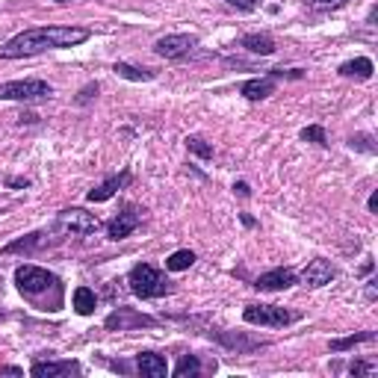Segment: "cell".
<instances>
[{
    "instance_id": "obj_35",
    "label": "cell",
    "mask_w": 378,
    "mask_h": 378,
    "mask_svg": "<svg viewBox=\"0 0 378 378\" xmlns=\"http://www.w3.org/2000/svg\"><path fill=\"white\" fill-rule=\"evenodd\" d=\"M240 222L245 225V228H255L257 222H255V216H248V213H240Z\"/></svg>"
},
{
    "instance_id": "obj_4",
    "label": "cell",
    "mask_w": 378,
    "mask_h": 378,
    "mask_svg": "<svg viewBox=\"0 0 378 378\" xmlns=\"http://www.w3.org/2000/svg\"><path fill=\"white\" fill-rule=\"evenodd\" d=\"M243 319L248 326H260V328H287V326H293V322H299L301 313L281 308V304H248L243 311Z\"/></svg>"
},
{
    "instance_id": "obj_11",
    "label": "cell",
    "mask_w": 378,
    "mask_h": 378,
    "mask_svg": "<svg viewBox=\"0 0 378 378\" xmlns=\"http://www.w3.org/2000/svg\"><path fill=\"white\" fill-rule=\"evenodd\" d=\"M296 281H299V278H296L293 269L278 266V269H269V272H263V275L255 281V287H257L260 293H281V290H290Z\"/></svg>"
},
{
    "instance_id": "obj_1",
    "label": "cell",
    "mask_w": 378,
    "mask_h": 378,
    "mask_svg": "<svg viewBox=\"0 0 378 378\" xmlns=\"http://www.w3.org/2000/svg\"><path fill=\"white\" fill-rule=\"evenodd\" d=\"M86 27H35L12 35V39L0 48V60H21V57H35L45 50H60V48H74L89 39Z\"/></svg>"
},
{
    "instance_id": "obj_16",
    "label": "cell",
    "mask_w": 378,
    "mask_h": 378,
    "mask_svg": "<svg viewBox=\"0 0 378 378\" xmlns=\"http://www.w3.org/2000/svg\"><path fill=\"white\" fill-rule=\"evenodd\" d=\"M272 92H275V80H272V77H255V80H245L243 89H240V95H243L245 101H266Z\"/></svg>"
},
{
    "instance_id": "obj_6",
    "label": "cell",
    "mask_w": 378,
    "mask_h": 378,
    "mask_svg": "<svg viewBox=\"0 0 378 378\" xmlns=\"http://www.w3.org/2000/svg\"><path fill=\"white\" fill-rule=\"evenodd\" d=\"M98 228H101V219L83 207H68V210H60L57 216V230L74 233V237H92Z\"/></svg>"
},
{
    "instance_id": "obj_32",
    "label": "cell",
    "mask_w": 378,
    "mask_h": 378,
    "mask_svg": "<svg viewBox=\"0 0 378 378\" xmlns=\"http://www.w3.org/2000/svg\"><path fill=\"white\" fill-rule=\"evenodd\" d=\"M233 192H237L240 198H251V187H248L245 181H237V184H233Z\"/></svg>"
},
{
    "instance_id": "obj_15",
    "label": "cell",
    "mask_w": 378,
    "mask_h": 378,
    "mask_svg": "<svg viewBox=\"0 0 378 378\" xmlns=\"http://www.w3.org/2000/svg\"><path fill=\"white\" fill-rule=\"evenodd\" d=\"M50 240H48V230H35V233H27V237L21 240H15L9 245L0 248V255H33V251H39L45 248Z\"/></svg>"
},
{
    "instance_id": "obj_41",
    "label": "cell",
    "mask_w": 378,
    "mask_h": 378,
    "mask_svg": "<svg viewBox=\"0 0 378 378\" xmlns=\"http://www.w3.org/2000/svg\"><path fill=\"white\" fill-rule=\"evenodd\" d=\"M304 4H308V0H304Z\"/></svg>"
},
{
    "instance_id": "obj_38",
    "label": "cell",
    "mask_w": 378,
    "mask_h": 378,
    "mask_svg": "<svg viewBox=\"0 0 378 378\" xmlns=\"http://www.w3.org/2000/svg\"><path fill=\"white\" fill-rule=\"evenodd\" d=\"M372 269H375V263H372V260H367V263L361 266V275H369V272H372Z\"/></svg>"
},
{
    "instance_id": "obj_5",
    "label": "cell",
    "mask_w": 378,
    "mask_h": 378,
    "mask_svg": "<svg viewBox=\"0 0 378 378\" xmlns=\"http://www.w3.org/2000/svg\"><path fill=\"white\" fill-rule=\"evenodd\" d=\"M53 98V86L45 80H9L0 83V101H48Z\"/></svg>"
},
{
    "instance_id": "obj_10",
    "label": "cell",
    "mask_w": 378,
    "mask_h": 378,
    "mask_svg": "<svg viewBox=\"0 0 378 378\" xmlns=\"http://www.w3.org/2000/svg\"><path fill=\"white\" fill-rule=\"evenodd\" d=\"M334 275H337V266H334L331 260H326V257H313L308 266L301 269V284H304V287H311V290H319V287L331 284Z\"/></svg>"
},
{
    "instance_id": "obj_18",
    "label": "cell",
    "mask_w": 378,
    "mask_h": 378,
    "mask_svg": "<svg viewBox=\"0 0 378 378\" xmlns=\"http://www.w3.org/2000/svg\"><path fill=\"white\" fill-rule=\"evenodd\" d=\"M343 77H355V80H369L372 77V71H375V65H372V60L369 57H357V60H349V62H343L337 68Z\"/></svg>"
},
{
    "instance_id": "obj_25",
    "label": "cell",
    "mask_w": 378,
    "mask_h": 378,
    "mask_svg": "<svg viewBox=\"0 0 378 378\" xmlns=\"http://www.w3.org/2000/svg\"><path fill=\"white\" fill-rule=\"evenodd\" d=\"M187 148L195 157H201V160H213V145H210L204 136H187Z\"/></svg>"
},
{
    "instance_id": "obj_3",
    "label": "cell",
    "mask_w": 378,
    "mask_h": 378,
    "mask_svg": "<svg viewBox=\"0 0 378 378\" xmlns=\"http://www.w3.org/2000/svg\"><path fill=\"white\" fill-rule=\"evenodd\" d=\"M15 287L21 290V296L39 299L48 290H60V278L53 275V272H48V269H42V266L24 263V266L15 269Z\"/></svg>"
},
{
    "instance_id": "obj_8",
    "label": "cell",
    "mask_w": 378,
    "mask_h": 378,
    "mask_svg": "<svg viewBox=\"0 0 378 378\" xmlns=\"http://www.w3.org/2000/svg\"><path fill=\"white\" fill-rule=\"evenodd\" d=\"M198 48V35H189V33H172V35H163L157 39L154 45V53L163 60H184L189 50Z\"/></svg>"
},
{
    "instance_id": "obj_14",
    "label": "cell",
    "mask_w": 378,
    "mask_h": 378,
    "mask_svg": "<svg viewBox=\"0 0 378 378\" xmlns=\"http://www.w3.org/2000/svg\"><path fill=\"white\" fill-rule=\"evenodd\" d=\"M30 375L35 378H60V375H80L77 361H33Z\"/></svg>"
},
{
    "instance_id": "obj_26",
    "label": "cell",
    "mask_w": 378,
    "mask_h": 378,
    "mask_svg": "<svg viewBox=\"0 0 378 378\" xmlns=\"http://www.w3.org/2000/svg\"><path fill=\"white\" fill-rule=\"evenodd\" d=\"M299 136L304 142H313L319 148H328V136H326V128H322V124H311V128H304Z\"/></svg>"
},
{
    "instance_id": "obj_22",
    "label": "cell",
    "mask_w": 378,
    "mask_h": 378,
    "mask_svg": "<svg viewBox=\"0 0 378 378\" xmlns=\"http://www.w3.org/2000/svg\"><path fill=\"white\" fill-rule=\"evenodd\" d=\"M369 340H375V331H357V334H349V337L331 340V352H346V349H355L357 343H369Z\"/></svg>"
},
{
    "instance_id": "obj_40",
    "label": "cell",
    "mask_w": 378,
    "mask_h": 378,
    "mask_svg": "<svg viewBox=\"0 0 378 378\" xmlns=\"http://www.w3.org/2000/svg\"><path fill=\"white\" fill-rule=\"evenodd\" d=\"M0 319H4V311H0Z\"/></svg>"
},
{
    "instance_id": "obj_33",
    "label": "cell",
    "mask_w": 378,
    "mask_h": 378,
    "mask_svg": "<svg viewBox=\"0 0 378 378\" xmlns=\"http://www.w3.org/2000/svg\"><path fill=\"white\" fill-rule=\"evenodd\" d=\"M364 293H367V299H369V301H375V296H378V281H375V278H369V281H367V290H364Z\"/></svg>"
},
{
    "instance_id": "obj_30",
    "label": "cell",
    "mask_w": 378,
    "mask_h": 378,
    "mask_svg": "<svg viewBox=\"0 0 378 378\" xmlns=\"http://www.w3.org/2000/svg\"><path fill=\"white\" fill-rule=\"evenodd\" d=\"M349 372L352 375H372V372H378V367L375 364H364V361H352L349 364Z\"/></svg>"
},
{
    "instance_id": "obj_39",
    "label": "cell",
    "mask_w": 378,
    "mask_h": 378,
    "mask_svg": "<svg viewBox=\"0 0 378 378\" xmlns=\"http://www.w3.org/2000/svg\"><path fill=\"white\" fill-rule=\"evenodd\" d=\"M53 4H68V0H53Z\"/></svg>"
},
{
    "instance_id": "obj_17",
    "label": "cell",
    "mask_w": 378,
    "mask_h": 378,
    "mask_svg": "<svg viewBox=\"0 0 378 378\" xmlns=\"http://www.w3.org/2000/svg\"><path fill=\"white\" fill-rule=\"evenodd\" d=\"M240 45H243L248 53H255V57H272V53H275L272 35H266V33H248V35H243Z\"/></svg>"
},
{
    "instance_id": "obj_19",
    "label": "cell",
    "mask_w": 378,
    "mask_h": 378,
    "mask_svg": "<svg viewBox=\"0 0 378 378\" xmlns=\"http://www.w3.org/2000/svg\"><path fill=\"white\" fill-rule=\"evenodd\" d=\"M71 304H74V311L80 316H89L98 308V296H95V290H89V287H77L74 296H71Z\"/></svg>"
},
{
    "instance_id": "obj_2",
    "label": "cell",
    "mask_w": 378,
    "mask_h": 378,
    "mask_svg": "<svg viewBox=\"0 0 378 378\" xmlns=\"http://www.w3.org/2000/svg\"><path fill=\"white\" fill-rule=\"evenodd\" d=\"M128 284L136 299H160V296L172 293V284L166 281V275L151 263H136L128 275Z\"/></svg>"
},
{
    "instance_id": "obj_28",
    "label": "cell",
    "mask_w": 378,
    "mask_h": 378,
    "mask_svg": "<svg viewBox=\"0 0 378 378\" xmlns=\"http://www.w3.org/2000/svg\"><path fill=\"white\" fill-rule=\"evenodd\" d=\"M349 0H308V6L319 9V12H334V9H343Z\"/></svg>"
},
{
    "instance_id": "obj_12",
    "label": "cell",
    "mask_w": 378,
    "mask_h": 378,
    "mask_svg": "<svg viewBox=\"0 0 378 378\" xmlns=\"http://www.w3.org/2000/svg\"><path fill=\"white\" fill-rule=\"evenodd\" d=\"M130 184V172L124 169V172H118V174H110L104 184H98L95 189H89V195H86V201H92V204H101V201H110V198L118 192V189H124Z\"/></svg>"
},
{
    "instance_id": "obj_37",
    "label": "cell",
    "mask_w": 378,
    "mask_h": 378,
    "mask_svg": "<svg viewBox=\"0 0 378 378\" xmlns=\"http://www.w3.org/2000/svg\"><path fill=\"white\" fill-rule=\"evenodd\" d=\"M0 375H24L18 367H0Z\"/></svg>"
},
{
    "instance_id": "obj_21",
    "label": "cell",
    "mask_w": 378,
    "mask_h": 378,
    "mask_svg": "<svg viewBox=\"0 0 378 378\" xmlns=\"http://www.w3.org/2000/svg\"><path fill=\"white\" fill-rule=\"evenodd\" d=\"M219 337V343L222 346H228V349H237V352H255V349H260V346H266V340H245V337H233V334H216Z\"/></svg>"
},
{
    "instance_id": "obj_7",
    "label": "cell",
    "mask_w": 378,
    "mask_h": 378,
    "mask_svg": "<svg viewBox=\"0 0 378 378\" xmlns=\"http://www.w3.org/2000/svg\"><path fill=\"white\" fill-rule=\"evenodd\" d=\"M154 326H157V319L136 308H116L104 322L106 331H136V328H154Z\"/></svg>"
},
{
    "instance_id": "obj_20",
    "label": "cell",
    "mask_w": 378,
    "mask_h": 378,
    "mask_svg": "<svg viewBox=\"0 0 378 378\" xmlns=\"http://www.w3.org/2000/svg\"><path fill=\"white\" fill-rule=\"evenodd\" d=\"M113 71H116L118 77L133 80V83L154 80V77H157V71H151V68H136V65H130V62H116V65H113Z\"/></svg>"
},
{
    "instance_id": "obj_34",
    "label": "cell",
    "mask_w": 378,
    "mask_h": 378,
    "mask_svg": "<svg viewBox=\"0 0 378 378\" xmlns=\"http://www.w3.org/2000/svg\"><path fill=\"white\" fill-rule=\"evenodd\" d=\"M9 187H12V189L24 187V189H27V187H30V181H27V177H12V181H9Z\"/></svg>"
},
{
    "instance_id": "obj_23",
    "label": "cell",
    "mask_w": 378,
    "mask_h": 378,
    "mask_svg": "<svg viewBox=\"0 0 378 378\" xmlns=\"http://www.w3.org/2000/svg\"><path fill=\"white\" fill-rule=\"evenodd\" d=\"M192 263H195V251H189V248H181V251H174V255L166 257L169 272H187Z\"/></svg>"
},
{
    "instance_id": "obj_27",
    "label": "cell",
    "mask_w": 378,
    "mask_h": 378,
    "mask_svg": "<svg viewBox=\"0 0 378 378\" xmlns=\"http://www.w3.org/2000/svg\"><path fill=\"white\" fill-rule=\"evenodd\" d=\"M349 148H355V151H364V154H375L372 136H367V133H357V136H352V139H349Z\"/></svg>"
},
{
    "instance_id": "obj_29",
    "label": "cell",
    "mask_w": 378,
    "mask_h": 378,
    "mask_svg": "<svg viewBox=\"0 0 378 378\" xmlns=\"http://www.w3.org/2000/svg\"><path fill=\"white\" fill-rule=\"evenodd\" d=\"M228 6H233V9H240V12H255L263 0H225Z\"/></svg>"
},
{
    "instance_id": "obj_13",
    "label": "cell",
    "mask_w": 378,
    "mask_h": 378,
    "mask_svg": "<svg viewBox=\"0 0 378 378\" xmlns=\"http://www.w3.org/2000/svg\"><path fill=\"white\" fill-rule=\"evenodd\" d=\"M133 367H136L139 375H145V378H166V375H169L166 357L157 355V352H139V355L133 357Z\"/></svg>"
},
{
    "instance_id": "obj_24",
    "label": "cell",
    "mask_w": 378,
    "mask_h": 378,
    "mask_svg": "<svg viewBox=\"0 0 378 378\" xmlns=\"http://www.w3.org/2000/svg\"><path fill=\"white\" fill-rule=\"evenodd\" d=\"M201 375V361H198V355H181V361L174 367V378H195Z\"/></svg>"
},
{
    "instance_id": "obj_36",
    "label": "cell",
    "mask_w": 378,
    "mask_h": 378,
    "mask_svg": "<svg viewBox=\"0 0 378 378\" xmlns=\"http://www.w3.org/2000/svg\"><path fill=\"white\" fill-rule=\"evenodd\" d=\"M367 207H369V213H375L378 210V189L369 195V201H367Z\"/></svg>"
},
{
    "instance_id": "obj_31",
    "label": "cell",
    "mask_w": 378,
    "mask_h": 378,
    "mask_svg": "<svg viewBox=\"0 0 378 378\" xmlns=\"http://www.w3.org/2000/svg\"><path fill=\"white\" fill-rule=\"evenodd\" d=\"M98 95V83H89L86 89H83V92H80V98H77V104H89V101H92Z\"/></svg>"
},
{
    "instance_id": "obj_9",
    "label": "cell",
    "mask_w": 378,
    "mask_h": 378,
    "mask_svg": "<svg viewBox=\"0 0 378 378\" xmlns=\"http://www.w3.org/2000/svg\"><path fill=\"white\" fill-rule=\"evenodd\" d=\"M142 213H145V210H142V207H136V204H128V207H124L118 216H116V219L110 222V225H106V237H110V240H128L130 237V233L142 225Z\"/></svg>"
}]
</instances>
